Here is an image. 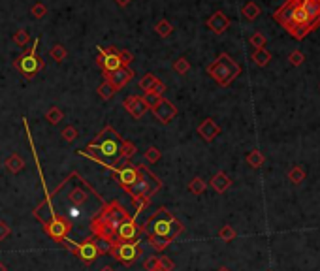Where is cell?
<instances>
[{
	"label": "cell",
	"mask_w": 320,
	"mask_h": 271,
	"mask_svg": "<svg viewBox=\"0 0 320 271\" xmlns=\"http://www.w3.org/2000/svg\"><path fill=\"white\" fill-rule=\"evenodd\" d=\"M62 119H64V113L60 111V108H51V109L45 113V121L51 123V125H58Z\"/></svg>",
	"instance_id": "cell-34"
},
{
	"label": "cell",
	"mask_w": 320,
	"mask_h": 271,
	"mask_svg": "<svg viewBox=\"0 0 320 271\" xmlns=\"http://www.w3.org/2000/svg\"><path fill=\"white\" fill-rule=\"evenodd\" d=\"M252 60L258 64V66H267L269 64V60H271V53L269 51H266V49H256L254 53H252Z\"/></svg>",
	"instance_id": "cell-23"
},
{
	"label": "cell",
	"mask_w": 320,
	"mask_h": 271,
	"mask_svg": "<svg viewBox=\"0 0 320 271\" xmlns=\"http://www.w3.org/2000/svg\"><path fill=\"white\" fill-rule=\"evenodd\" d=\"M217 271H230V270H228V268H224V266H222V268H218Z\"/></svg>",
	"instance_id": "cell-52"
},
{
	"label": "cell",
	"mask_w": 320,
	"mask_h": 271,
	"mask_svg": "<svg viewBox=\"0 0 320 271\" xmlns=\"http://www.w3.org/2000/svg\"><path fill=\"white\" fill-rule=\"evenodd\" d=\"M151 111H153V117L159 121L160 125H168V123H172L177 117V108L170 100H164V98H160L151 108Z\"/></svg>",
	"instance_id": "cell-13"
},
{
	"label": "cell",
	"mask_w": 320,
	"mask_h": 271,
	"mask_svg": "<svg viewBox=\"0 0 320 271\" xmlns=\"http://www.w3.org/2000/svg\"><path fill=\"white\" fill-rule=\"evenodd\" d=\"M72 253H73V256L79 258L85 266L94 264V260L100 256V253H98V249H96V243H94V237H92V235L85 237L81 243H75Z\"/></svg>",
	"instance_id": "cell-11"
},
{
	"label": "cell",
	"mask_w": 320,
	"mask_h": 271,
	"mask_svg": "<svg viewBox=\"0 0 320 271\" xmlns=\"http://www.w3.org/2000/svg\"><path fill=\"white\" fill-rule=\"evenodd\" d=\"M117 55H119V58H121V62H123V66H124V68H128V64L134 60V57H132L130 51H119V49H117Z\"/></svg>",
	"instance_id": "cell-45"
},
{
	"label": "cell",
	"mask_w": 320,
	"mask_h": 271,
	"mask_svg": "<svg viewBox=\"0 0 320 271\" xmlns=\"http://www.w3.org/2000/svg\"><path fill=\"white\" fill-rule=\"evenodd\" d=\"M196 132L204 138L205 142H213L218 134H220V126H218L213 119H205V121H202V125L198 126Z\"/></svg>",
	"instance_id": "cell-18"
},
{
	"label": "cell",
	"mask_w": 320,
	"mask_h": 271,
	"mask_svg": "<svg viewBox=\"0 0 320 271\" xmlns=\"http://www.w3.org/2000/svg\"><path fill=\"white\" fill-rule=\"evenodd\" d=\"M10 234H12V226L6 220H0V241H4L6 237H10Z\"/></svg>",
	"instance_id": "cell-46"
},
{
	"label": "cell",
	"mask_w": 320,
	"mask_h": 271,
	"mask_svg": "<svg viewBox=\"0 0 320 271\" xmlns=\"http://www.w3.org/2000/svg\"><path fill=\"white\" fill-rule=\"evenodd\" d=\"M303 60H305V57H303V53H302V51H294V53L290 55V62L294 64V66H300Z\"/></svg>",
	"instance_id": "cell-47"
},
{
	"label": "cell",
	"mask_w": 320,
	"mask_h": 271,
	"mask_svg": "<svg viewBox=\"0 0 320 271\" xmlns=\"http://www.w3.org/2000/svg\"><path fill=\"white\" fill-rule=\"evenodd\" d=\"M143 268H145V271H162L159 266V256H149L143 264Z\"/></svg>",
	"instance_id": "cell-43"
},
{
	"label": "cell",
	"mask_w": 320,
	"mask_h": 271,
	"mask_svg": "<svg viewBox=\"0 0 320 271\" xmlns=\"http://www.w3.org/2000/svg\"><path fill=\"white\" fill-rule=\"evenodd\" d=\"M160 188H162V181L147 166L140 164V175H138L136 183L130 185L128 188H124V192L130 198H134V196H143V198L153 200V196L159 192Z\"/></svg>",
	"instance_id": "cell-7"
},
{
	"label": "cell",
	"mask_w": 320,
	"mask_h": 271,
	"mask_svg": "<svg viewBox=\"0 0 320 271\" xmlns=\"http://www.w3.org/2000/svg\"><path fill=\"white\" fill-rule=\"evenodd\" d=\"M207 73L217 81L220 87H228L233 79L241 73V66L233 60L228 53H220L215 62L207 66Z\"/></svg>",
	"instance_id": "cell-6"
},
{
	"label": "cell",
	"mask_w": 320,
	"mask_h": 271,
	"mask_svg": "<svg viewBox=\"0 0 320 271\" xmlns=\"http://www.w3.org/2000/svg\"><path fill=\"white\" fill-rule=\"evenodd\" d=\"M189 70H190V62L185 57H179L174 62V72H177L179 75H185Z\"/></svg>",
	"instance_id": "cell-38"
},
{
	"label": "cell",
	"mask_w": 320,
	"mask_h": 271,
	"mask_svg": "<svg viewBox=\"0 0 320 271\" xmlns=\"http://www.w3.org/2000/svg\"><path fill=\"white\" fill-rule=\"evenodd\" d=\"M0 271H8V270H6V266H4L2 262H0Z\"/></svg>",
	"instance_id": "cell-51"
},
{
	"label": "cell",
	"mask_w": 320,
	"mask_h": 271,
	"mask_svg": "<svg viewBox=\"0 0 320 271\" xmlns=\"http://www.w3.org/2000/svg\"><path fill=\"white\" fill-rule=\"evenodd\" d=\"M68 200L72 201L73 205H83V203H87L89 200V194L81 188V186L77 185V186H73L72 190H70V194H68Z\"/></svg>",
	"instance_id": "cell-21"
},
{
	"label": "cell",
	"mask_w": 320,
	"mask_h": 271,
	"mask_svg": "<svg viewBox=\"0 0 320 271\" xmlns=\"http://www.w3.org/2000/svg\"><path fill=\"white\" fill-rule=\"evenodd\" d=\"M12 40H14L15 45H19V47H25V45L29 43V40H30L29 30H27V29H19L14 34V38H12Z\"/></svg>",
	"instance_id": "cell-33"
},
{
	"label": "cell",
	"mask_w": 320,
	"mask_h": 271,
	"mask_svg": "<svg viewBox=\"0 0 320 271\" xmlns=\"http://www.w3.org/2000/svg\"><path fill=\"white\" fill-rule=\"evenodd\" d=\"M160 157H162V153H160L159 147H155V145H151V147L145 151V160L149 162V164H157V162L160 160Z\"/></svg>",
	"instance_id": "cell-39"
},
{
	"label": "cell",
	"mask_w": 320,
	"mask_h": 271,
	"mask_svg": "<svg viewBox=\"0 0 320 271\" xmlns=\"http://www.w3.org/2000/svg\"><path fill=\"white\" fill-rule=\"evenodd\" d=\"M100 271H115V270H113L111 266H104V268H102V270H100Z\"/></svg>",
	"instance_id": "cell-50"
},
{
	"label": "cell",
	"mask_w": 320,
	"mask_h": 271,
	"mask_svg": "<svg viewBox=\"0 0 320 271\" xmlns=\"http://www.w3.org/2000/svg\"><path fill=\"white\" fill-rule=\"evenodd\" d=\"M159 266L162 271H174L175 270V262L170 256H159Z\"/></svg>",
	"instance_id": "cell-40"
},
{
	"label": "cell",
	"mask_w": 320,
	"mask_h": 271,
	"mask_svg": "<svg viewBox=\"0 0 320 271\" xmlns=\"http://www.w3.org/2000/svg\"><path fill=\"white\" fill-rule=\"evenodd\" d=\"M142 235V230H140V224H138V217L132 215L128 220H124L119 230H117L115 235V243H132L138 241Z\"/></svg>",
	"instance_id": "cell-12"
},
{
	"label": "cell",
	"mask_w": 320,
	"mask_h": 271,
	"mask_svg": "<svg viewBox=\"0 0 320 271\" xmlns=\"http://www.w3.org/2000/svg\"><path fill=\"white\" fill-rule=\"evenodd\" d=\"M140 230H142V234H145V235L147 234H153V235L166 237L170 243H174L175 237L183 234L185 226L181 224V220H179L172 211H168L166 207H159V209L140 226Z\"/></svg>",
	"instance_id": "cell-4"
},
{
	"label": "cell",
	"mask_w": 320,
	"mask_h": 271,
	"mask_svg": "<svg viewBox=\"0 0 320 271\" xmlns=\"http://www.w3.org/2000/svg\"><path fill=\"white\" fill-rule=\"evenodd\" d=\"M138 153V147L134 145L132 142L128 140H123V145H121V155L119 157L126 158V160H132V157Z\"/></svg>",
	"instance_id": "cell-29"
},
{
	"label": "cell",
	"mask_w": 320,
	"mask_h": 271,
	"mask_svg": "<svg viewBox=\"0 0 320 271\" xmlns=\"http://www.w3.org/2000/svg\"><path fill=\"white\" fill-rule=\"evenodd\" d=\"M153 90H155V92H159V94H164V92H166V85H164L160 79H157V81H155V85H153Z\"/></svg>",
	"instance_id": "cell-48"
},
{
	"label": "cell",
	"mask_w": 320,
	"mask_h": 271,
	"mask_svg": "<svg viewBox=\"0 0 320 271\" xmlns=\"http://www.w3.org/2000/svg\"><path fill=\"white\" fill-rule=\"evenodd\" d=\"M98 94H100V98L102 100H111L113 96H115V89L111 87V83L104 77V83L100 87H98Z\"/></svg>",
	"instance_id": "cell-27"
},
{
	"label": "cell",
	"mask_w": 320,
	"mask_h": 271,
	"mask_svg": "<svg viewBox=\"0 0 320 271\" xmlns=\"http://www.w3.org/2000/svg\"><path fill=\"white\" fill-rule=\"evenodd\" d=\"M49 55H51V58H53L55 62H62L64 58L68 57V51H66V47H64L62 43H55V45L51 47Z\"/></svg>",
	"instance_id": "cell-26"
},
{
	"label": "cell",
	"mask_w": 320,
	"mask_h": 271,
	"mask_svg": "<svg viewBox=\"0 0 320 271\" xmlns=\"http://www.w3.org/2000/svg\"><path fill=\"white\" fill-rule=\"evenodd\" d=\"M247 164L250 166V168H260V166L264 164L262 153H260L258 149H252V151L247 155Z\"/></svg>",
	"instance_id": "cell-32"
},
{
	"label": "cell",
	"mask_w": 320,
	"mask_h": 271,
	"mask_svg": "<svg viewBox=\"0 0 320 271\" xmlns=\"http://www.w3.org/2000/svg\"><path fill=\"white\" fill-rule=\"evenodd\" d=\"M241 14L245 15V19H249V21H254V19L260 15V8H258V4H254V2H249V4H245V6H243Z\"/></svg>",
	"instance_id": "cell-30"
},
{
	"label": "cell",
	"mask_w": 320,
	"mask_h": 271,
	"mask_svg": "<svg viewBox=\"0 0 320 271\" xmlns=\"http://www.w3.org/2000/svg\"><path fill=\"white\" fill-rule=\"evenodd\" d=\"M121 145H123V138L115 132L113 126L106 125L102 132H98V136H94V140L89 143L85 151H98L104 158L115 160L121 155Z\"/></svg>",
	"instance_id": "cell-5"
},
{
	"label": "cell",
	"mask_w": 320,
	"mask_h": 271,
	"mask_svg": "<svg viewBox=\"0 0 320 271\" xmlns=\"http://www.w3.org/2000/svg\"><path fill=\"white\" fill-rule=\"evenodd\" d=\"M235 235H237V232L230 226V224H226V226H222L220 228V232H218V239H222V241L230 243L235 239Z\"/></svg>",
	"instance_id": "cell-35"
},
{
	"label": "cell",
	"mask_w": 320,
	"mask_h": 271,
	"mask_svg": "<svg viewBox=\"0 0 320 271\" xmlns=\"http://www.w3.org/2000/svg\"><path fill=\"white\" fill-rule=\"evenodd\" d=\"M288 179H290V183H294V185L303 183V181H305V170H303L302 166H294V168L288 171Z\"/></svg>",
	"instance_id": "cell-28"
},
{
	"label": "cell",
	"mask_w": 320,
	"mask_h": 271,
	"mask_svg": "<svg viewBox=\"0 0 320 271\" xmlns=\"http://www.w3.org/2000/svg\"><path fill=\"white\" fill-rule=\"evenodd\" d=\"M23 126H25V132H27V136H29L30 153H32V158H34V164L38 166L40 181H42V186H44V190H45V198L36 205V209L32 211V217L44 224V232L53 239V241L62 245V241H64V239L68 237V234L72 232V224H70L68 218H64L62 215H58L57 211H55V207H53V200H51L53 196L47 192V186H45V181H44V173H42V166H40V160H38V153H36V149H34V143H32V138H30L29 123H27L25 117H23Z\"/></svg>",
	"instance_id": "cell-1"
},
{
	"label": "cell",
	"mask_w": 320,
	"mask_h": 271,
	"mask_svg": "<svg viewBox=\"0 0 320 271\" xmlns=\"http://www.w3.org/2000/svg\"><path fill=\"white\" fill-rule=\"evenodd\" d=\"M209 185L213 186V190H215V192H218V194H224V192L232 186V179H230L224 171H218V173H215V175L211 177Z\"/></svg>",
	"instance_id": "cell-19"
},
{
	"label": "cell",
	"mask_w": 320,
	"mask_h": 271,
	"mask_svg": "<svg viewBox=\"0 0 320 271\" xmlns=\"http://www.w3.org/2000/svg\"><path fill=\"white\" fill-rule=\"evenodd\" d=\"M111 173H113V177H115V181L119 183V186L124 190V188H128L130 185L136 183V179L140 175V164H130V166H126L123 170H113Z\"/></svg>",
	"instance_id": "cell-14"
},
{
	"label": "cell",
	"mask_w": 320,
	"mask_h": 271,
	"mask_svg": "<svg viewBox=\"0 0 320 271\" xmlns=\"http://www.w3.org/2000/svg\"><path fill=\"white\" fill-rule=\"evenodd\" d=\"M159 77L157 75H153V73H145L142 79H140V89L147 92V90H153V85H155V81H157Z\"/></svg>",
	"instance_id": "cell-37"
},
{
	"label": "cell",
	"mask_w": 320,
	"mask_h": 271,
	"mask_svg": "<svg viewBox=\"0 0 320 271\" xmlns=\"http://www.w3.org/2000/svg\"><path fill=\"white\" fill-rule=\"evenodd\" d=\"M30 14L34 15L36 19H44L45 15H47V8H45L44 4H40V2H38V4H34V6L30 8Z\"/></svg>",
	"instance_id": "cell-42"
},
{
	"label": "cell",
	"mask_w": 320,
	"mask_h": 271,
	"mask_svg": "<svg viewBox=\"0 0 320 271\" xmlns=\"http://www.w3.org/2000/svg\"><path fill=\"white\" fill-rule=\"evenodd\" d=\"M162 98V94H159V92H155V90H147L145 94H143V100H145V104L149 106V109L157 104V102Z\"/></svg>",
	"instance_id": "cell-41"
},
{
	"label": "cell",
	"mask_w": 320,
	"mask_h": 271,
	"mask_svg": "<svg viewBox=\"0 0 320 271\" xmlns=\"http://www.w3.org/2000/svg\"><path fill=\"white\" fill-rule=\"evenodd\" d=\"M155 30H157V34H159L160 38H168L174 32V25L168 19H160L159 23H157V27H155Z\"/></svg>",
	"instance_id": "cell-24"
},
{
	"label": "cell",
	"mask_w": 320,
	"mask_h": 271,
	"mask_svg": "<svg viewBox=\"0 0 320 271\" xmlns=\"http://www.w3.org/2000/svg\"><path fill=\"white\" fill-rule=\"evenodd\" d=\"M250 45H254L256 49H262L264 45H266V38H264V34H260V32L252 34V36H250Z\"/></svg>",
	"instance_id": "cell-44"
},
{
	"label": "cell",
	"mask_w": 320,
	"mask_h": 271,
	"mask_svg": "<svg viewBox=\"0 0 320 271\" xmlns=\"http://www.w3.org/2000/svg\"><path fill=\"white\" fill-rule=\"evenodd\" d=\"M96 64L102 68L104 75L123 68V62H121V58L117 55V47H102V45H98Z\"/></svg>",
	"instance_id": "cell-10"
},
{
	"label": "cell",
	"mask_w": 320,
	"mask_h": 271,
	"mask_svg": "<svg viewBox=\"0 0 320 271\" xmlns=\"http://www.w3.org/2000/svg\"><path fill=\"white\" fill-rule=\"evenodd\" d=\"M228 27H230V19H228V15H224L222 12H215L207 19V29L211 32H215V34H222L224 30H228Z\"/></svg>",
	"instance_id": "cell-17"
},
{
	"label": "cell",
	"mask_w": 320,
	"mask_h": 271,
	"mask_svg": "<svg viewBox=\"0 0 320 271\" xmlns=\"http://www.w3.org/2000/svg\"><path fill=\"white\" fill-rule=\"evenodd\" d=\"M4 166L8 168L10 173H19V171L25 168V160H23V157H21L19 153H14L12 157L4 162Z\"/></svg>",
	"instance_id": "cell-20"
},
{
	"label": "cell",
	"mask_w": 320,
	"mask_h": 271,
	"mask_svg": "<svg viewBox=\"0 0 320 271\" xmlns=\"http://www.w3.org/2000/svg\"><path fill=\"white\" fill-rule=\"evenodd\" d=\"M123 106H124V109H126L134 119H142V117L149 111V106L145 104L143 96H138V94L128 96L126 100L123 102Z\"/></svg>",
	"instance_id": "cell-16"
},
{
	"label": "cell",
	"mask_w": 320,
	"mask_h": 271,
	"mask_svg": "<svg viewBox=\"0 0 320 271\" xmlns=\"http://www.w3.org/2000/svg\"><path fill=\"white\" fill-rule=\"evenodd\" d=\"M132 0H115V4L117 6H121V8H124V6H128Z\"/></svg>",
	"instance_id": "cell-49"
},
{
	"label": "cell",
	"mask_w": 320,
	"mask_h": 271,
	"mask_svg": "<svg viewBox=\"0 0 320 271\" xmlns=\"http://www.w3.org/2000/svg\"><path fill=\"white\" fill-rule=\"evenodd\" d=\"M275 19L294 38H303L311 27L320 23V0H288L284 8L275 12Z\"/></svg>",
	"instance_id": "cell-2"
},
{
	"label": "cell",
	"mask_w": 320,
	"mask_h": 271,
	"mask_svg": "<svg viewBox=\"0 0 320 271\" xmlns=\"http://www.w3.org/2000/svg\"><path fill=\"white\" fill-rule=\"evenodd\" d=\"M205 188H207V183H205L202 177H194L189 183V190L192 194H196V196H200L202 192H205Z\"/></svg>",
	"instance_id": "cell-31"
},
{
	"label": "cell",
	"mask_w": 320,
	"mask_h": 271,
	"mask_svg": "<svg viewBox=\"0 0 320 271\" xmlns=\"http://www.w3.org/2000/svg\"><path fill=\"white\" fill-rule=\"evenodd\" d=\"M106 79L111 83V87L117 90H121L124 85H128L132 79H134V72L130 70V68H119V70L111 72V73H106Z\"/></svg>",
	"instance_id": "cell-15"
},
{
	"label": "cell",
	"mask_w": 320,
	"mask_h": 271,
	"mask_svg": "<svg viewBox=\"0 0 320 271\" xmlns=\"http://www.w3.org/2000/svg\"><path fill=\"white\" fill-rule=\"evenodd\" d=\"M132 203H134V211H136L134 217H140V215L149 207L151 200H149V198H143V196H134V198H132Z\"/></svg>",
	"instance_id": "cell-25"
},
{
	"label": "cell",
	"mask_w": 320,
	"mask_h": 271,
	"mask_svg": "<svg viewBox=\"0 0 320 271\" xmlns=\"http://www.w3.org/2000/svg\"><path fill=\"white\" fill-rule=\"evenodd\" d=\"M147 243L155 249V251H159L162 253L166 247H170V241L166 239V237H160V235H153V234H147Z\"/></svg>",
	"instance_id": "cell-22"
},
{
	"label": "cell",
	"mask_w": 320,
	"mask_h": 271,
	"mask_svg": "<svg viewBox=\"0 0 320 271\" xmlns=\"http://www.w3.org/2000/svg\"><path fill=\"white\" fill-rule=\"evenodd\" d=\"M38 45H40V38H36L34 40V45H30L29 49L21 55L19 58H15V62H14V68L25 79H32L34 75H38L40 72L44 70V60L36 55V51H38Z\"/></svg>",
	"instance_id": "cell-8"
},
{
	"label": "cell",
	"mask_w": 320,
	"mask_h": 271,
	"mask_svg": "<svg viewBox=\"0 0 320 271\" xmlns=\"http://www.w3.org/2000/svg\"><path fill=\"white\" fill-rule=\"evenodd\" d=\"M109 254L115 258L119 264L130 268L132 264L143 254V249H142V245H140V239H138V241H132V243H113Z\"/></svg>",
	"instance_id": "cell-9"
},
{
	"label": "cell",
	"mask_w": 320,
	"mask_h": 271,
	"mask_svg": "<svg viewBox=\"0 0 320 271\" xmlns=\"http://www.w3.org/2000/svg\"><path fill=\"white\" fill-rule=\"evenodd\" d=\"M77 136H79V130L75 128V126H64V130L60 132V138H62L66 143L75 142V140H77Z\"/></svg>",
	"instance_id": "cell-36"
},
{
	"label": "cell",
	"mask_w": 320,
	"mask_h": 271,
	"mask_svg": "<svg viewBox=\"0 0 320 271\" xmlns=\"http://www.w3.org/2000/svg\"><path fill=\"white\" fill-rule=\"evenodd\" d=\"M130 217L132 215L126 211V207L119 200L104 201L100 213L90 220V235H94L98 239H104V241H107L109 245H113L119 226L124 220H128Z\"/></svg>",
	"instance_id": "cell-3"
}]
</instances>
